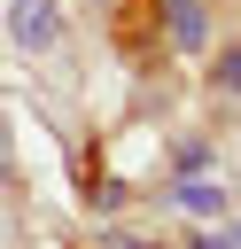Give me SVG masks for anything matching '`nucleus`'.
Here are the masks:
<instances>
[{"mask_svg": "<svg viewBox=\"0 0 241 249\" xmlns=\"http://www.w3.org/2000/svg\"><path fill=\"white\" fill-rule=\"evenodd\" d=\"M218 78H225V86H233V93H241V47H233V54H225V62H218Z\"/></svg>", "mask_w": 241, "mask_h": 249, "instance_id": "obj_5", "label": "nucleus"}, {"mask_svg": "<svg viewBox=\"0 0 241 249\" xmlns=\"http://www.w3.org/2000/svg\"><path fill=\"white\" fill-rule=\"evenodd\" d=\"M171 39L179 47H202V8L194 0H171Z\"/></svg>", "mask_w": 241, "mask_h": 249, "instance_id": "obj_3", "label": "nucleus"}, {"mask_svg": "<svg viewBox=\"0 0 241 249\" xmlns=\"http://www.w3.org/2000/svg\"><path fill=\"white\" fill-rule=\"evenodd\" d=\"M8 31H16L23 47H47V39H54V0H16V8H8Z\"/></svg>", "mask_w": 241, "mask_h": 249, "instance_id": "obj_1", "label": "nucleus"}, {"mask_svg": "<svg viewBox=\"0 0 241 249\" xmlns=\"http://www.w3.org/2000/svg\"><path fill=\"white\" fill-rule=\"evenodd\" d=\"M179 210H194V218H210V210H225V187L194 171V179H179Z\"/></svg>", "mask_w": 241, "mask_h": 249, "instance_id": "obj_2", "label": "nucleus"}, {"mask_svg": "<svg viewBox=\"0 0 241 249\" xmlns=\"http://www.w3.org/2000/svg\"><path fill=\"white\" fill-rule=\"evenodd\" d=\"M202 249H241V226H218V233H202Z\"/></svg>", "mask_w": 241, "mask_h": 249, "instance_id": "obj_4", "label": "nucleus"}]
</instances>
